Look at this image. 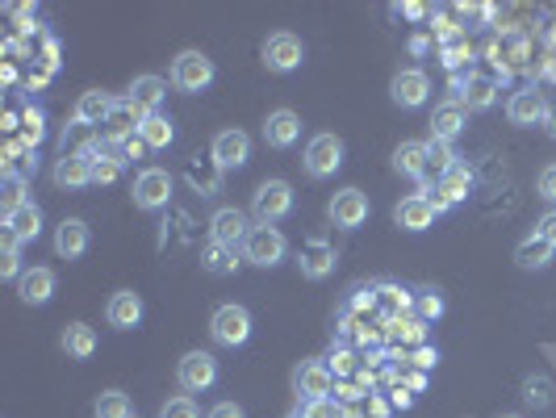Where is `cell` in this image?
Returning a JSON list of instances; mask_svg holds the SVG:
<instances>
[{
    "instance_id": "1",
    "label": "cell",
    "mask_w": 556,
    "mask_h": 418,
    "mask_svg": "<svg viewBox=\"0 0 556 418\" xmlns=\"http://www.w3.org/2000/svg\"><path fill=\"white\" fill-rule=\"evenodd\" d=\"M285 251H289V243L276 226H251V235L243 243V260L256 268H276L285 260Z\"/></svg>"
},
{
    "instance_id": "2",
    "label": "cell",
    "mask_w": 556,
    "mask_h": 418,
    "mask_svg": "<svg viewBox=\"0 0 556 418\" xmlns=\"http://www.w3.org/2000/svg\"><path fill=\"white\" fill-rule=\"evenodd\" d=\"M251 214H256L260 226H272L293 214V189L285 180H264L256 189V201H251Z\"/></svg>"
},
{
    "instance_id": "3",
    "label": "cell",
    "mask_w": 556,
    "mask_h": 418,
    "mask_svg": "<svg viewBox=\"0 0 556 418\" xmlns=\"http://www.w3.org/2000/svg\"><path fill=\"white\" fill-rule=\"evenodd\" d=\"M214 80V59L210 55H201V51H180L176 63H172V84L180 92H201V88H210Z\"/></svg>"
},
{
    "instance_id": "4",
    "label": "cell",
    "mask_w": 556,
    "mask_h": 418,
    "mask_svg": "<svg viewBox=\"0 0 556 418\" xmlns=\"http://www.w3.org/2000/svg\"><path fill=\"white\" fill-rule=\"evenodd\" d=\"M293 389H297L301 402L331 398V393H335V373L327 368V360H301L297 373H293Z\"/></svg>"
},
{
    "instance_id": "5",
    "label": "cell",
    "mask_w": 556,
    "mask_h": 418,
    "mask_svg": "<svg viewBox=\"0 0 556 418\" xmlns=\"http://www.w3.org/2000/svg\"><path fill=\"white\" fill-rule=\"evenodd\" d=\"M343 168V138L335 134H314L310 147H306V172L314 180H327Z\"/></svg>"
},
{
    "instance_id": "6",
    "label": "cell",
    "mask_w": 556,
    "mask_h": 418,
    "mask_svg": "<svg viewBox=\"0 0 556 418\" xmlns=\"http://www.w3.org/2000/svg\"><path fill=\"white\" fill-rule=\"evenodd\" d=\"M176 381H180L184 393H205L218 381V360L210 352H189L176 368Z\"/></svg>"
},
{
    "instance_id": "7",
    "label": "cell",
    "mask_w": 556,
    "mask_h": 418,
    "mask_svg": "<svg viewBox=\"0 0 556 418\" xmlns=\"http://www.w3.org/2000/svg\"><path fill=\"white\" fill-rule=\"evenodd\" d=\"M210 331L222 347H243L251 339V314L243 306H222L214 318H210Z\"/></svg>"
},
{
    "instance_id": "8",
    "label": "cell",
    "mask_w": 556,
    "mask_h": 418,
    "mask_svg": "<svg viewBox=\"0 0 556 418\" xmlns=\"http://www.w3.org/2000/svg\"><path fill=\"white\" fill-rule=\"evenodd\" d=\"M301 59H306V46H301L297 34H268V42H264L268 72H297Z\"/></svg>"
},
{
    "instance_id": "9",
    "label": "cell",
    "mask_w": 556,
    "mask_h": 418,
    "mask_svg": "<svg viewBox=\"0 0 556 418\" xmlns=\"http://www.w3.org/2000/svg\"><path fill=\"white\" fill-rule=\"evenodd\" d=\"M172 201V176L164 168H147L134 180V205L138 209H164Z\"/></svg>"
},
{
    "instance_id": "10",
    "label": "cell",
    "mask_w": 556,
    "mask_h": 418,
    "mask_svg": "<svg viewBox=\"0 0 556 418\" xmlns=\"http://www.w3.org/2000/svg\"><path fill=\"white\" fill-rule=\"evenodd\" d=\"M251 235V222L243 209H218V214L210 218V243H222V247H243Z\"/></svg>"
},
{
    "instance_id": "11",
    "label": "cell",
    "mask_w": 556,
    "mask_h": 418,
    "mask_svg": "<svg viewBox=\"0 0 556 418\" xmlns=\"http://www.w3.org/2000/svg\"><path fill=\"white\" fill-rule=\"evenodd\" d=\"M143 118H147V113L138 109L130 97H126V101H113V113L105 118V134H101V138H105V143H126V138L138 134Z\"/></svg>"
},
{
    "instance_id": "12",
    "label": "cell",
    "mask_w": 556,
    "mask_h": 418,
    "mask_svg": "<svg viewBox=\"0 0 556 418\" xmlns=\"http://www.w3.org/2000/svg\"><path fill=\"white\" fill-rule=\"evenodd\" d=\"M452 88H456V101L465 109H490L498 101V80H490V76H473V72L456 76Z\"/></svg>"
},
{
    "instance_id": "13",
    "label": "cell",
    "mask_w": 556,
    "mask_h": 418,
    "mask_svg": "<svg viewBox=\"0 0 556 418\" xmlns=\"http://www.w3.org/2000/svg\"><path fill=\"white\" fill-rule=\"evenodd\" d=\"M427 92H431V80H427V72H419V67H406V72H398L389 84V97L402 109H419L427 101Z\"/></svg>"
},
{
    "instance_id": "14",
    "label": "cell",
    "mask_w": 556,
    "mask_h": 418,
    "mask_svg": "<svg viewBox=\"0 0 556 418\" xmlns=\"http://www.w3.org/2000/svg\"><path fill=\"white\" fill-rule=\"evenodd\" d=\"M331 222L343 230H356L368 222V197L360 189H343L331 197Z\"/></svg>"
},
{
    "instance_id": "15",
    "label": "cell",
    "mask_w": 556,
    "mask_h": 418,
    "mask_svg": "<svg viewBox=\"0 0 556 418\" xmlns=\"http://www.w3.org/2000/svg\"><path fill=\"white\" fill-rule=\"evenodd\" d=\"M506 118H511L515 126H540V122L548 118V101H544V92H536V88L515 92V97L506 101Z\"/></svg>"
},
{
    "instance_id": "16",
    "label": "cell",
    "mask_w": 556,
    "mask_h": 418,
    "mask_svg": "<svg viewBox=\"0 0 556 418\" xmlns=\"http://www.w3.org/2000/svg\"><path fill=\"white\" fill-rule=\"evenodd\" d=\"M105 318H109V327L113 331H134L138 322H143V297L122 289V293H113L109 297V306H105Z\"/></svg>"
},
{
    "instance_id": "17",
    "label": "cell",
    "mask_w": 556,
    "mask_h": 418,
    "mask_svg": "<svg viewBox=\"0 0 556 418\" xmlns=\"http://www.w3.org/2000/svg\"><path fill=\"white\" fill-rule=\"evenodd\" d=\"M210 155H214L218 168H243L247 159H251V138L243 130H222L214 138V151Z\"/></svg>"
},
{
    "instance_id": "18",
    "label": "cell",
    "mask_w": 556,
    "mask_h": 418,
    "mask_svg": "<svg viewBox=\"0 0 556 418\" xmlns=\"http://www.w3.org/2000/svg\"><path fill=\"white\" fill-rule=\"evenodd\" d=\"M393 222H398L402 230H427L431 222H435V205H431V197L427 193H414V197H406V201H398V209H393Z\"/></svg>"
},
{
    "instance_id": "19",
    "label": "cell",
    "mask_w": 556,
    "mask_h": 418,
    "mask_svg": "<svg viewBox=\"0 0 556 418\" xmlns=\"http://www.w3.org/2000/svg\"><path fill=\"white\" fill-rule=\"evenodd\" d=\"M301 276H310V281H322V276L335 272V247L327 239H310L301 247Z\"/></svg>"
},
{
    "instance_id": "20",
    "label": "cell",
    "mask_w": 556,
    "mask_h": 418,
    "mask_svg": "<svg viewBox=\"0 0 556 418\" xmlns=\"http://www.w3.org/2000/svg\"><path fill=\"white\" fill-rule=\"evenodd\" d=\"M301 138V118L293 109H276L268 113V122H264V143L268 147H293Z\"/></svg>"
},
{
    "instance_id": "21",
    "label": "cell",
    "mask_w": 556,
    "mask_h": 418,
    "mask_svg": "<svg viewBox=\"0 0 556 418\" xmlns=\"http://www.w3.org/2000/svg\"><path fill=\"white\" fill-rule=\"evenodd\" d=\"M55 293V272L51 268H26V276L17 281V297L26 301V306H46Z\"/></svg>"
},
{
    "instance_id": "22",
    "label": "cell",
    "mask_w": 556,
    "mask_h": 418,
    "mask_svg": "<svg viewBox=\"0 0 556 418\" xmlns=\"http://www.w3.org/2000/svg\"><path fill=\"white\" fill-rule=\"evenodd\" d=\"M55 251L63 255V260H80V255L88 251V226L80 218H63L59 230H55Z\"/></svg>"
},
{
    "instance_id": "23",
    "label": "cell",
    "mask_w": 556,
    "mask_h": 418,
    "mask_svg": "<svg viewBox=\"0 0 556 418\" xmlns=\"http://www.w3.org/2000/svg\"><path fill=\"white\" fill-rule=\"evenodd\" d=\"M55 184L59 189H84V184H92V155H63L55 164Z\"/></svg>"
},
{
    "instance_id": "24",
    "label": "cell",
    "mask_w": 556,
    "mask_h": 418,
    "mask_svg": "<svg viewBox=\"0 0 556 418\" xmlns=\"http://www.w3.org/2000/svg\"><path fill=\"white\" fill-rule=\"evenodd\" d=\"M109 113H113V97H109V92H101V88H92V92H84V97L76 101V118L72 122H80V126H105Z\"/></svg>"
},
{
    "instance_id": "25",
    "label": "cell",
    "mask_w": 556,
    "mask_h": 418,
    "mask_svg": "<svg viewBox=\"0 0 556 418\" xmlns=\"http://www.w3.org/2000/svg\"><path fill=\"white\" fill-rule=\"evenodd\" d=\"M460 130H465V105L460 101H448L431 113V138H439V143H452Z\"/></svg>"
},
{
    "instance_id": "26",
    "label": "cell",
    "mask_w": 556,
    "mask_h": 418,
    "mask_svg": "<svg viewBox=\"0 0 556 418\" xmlns=\"http://www.w3.org/2000/svg\"><path fill=\"white\" fill-rule=\"evenodd\" d=\"M5 230L9 235H17L21 243H30L42 235V209L34 201H26L21 209H13V214H5Z\"/></svg>"
},
{
    "instance_id": "27",
    "label": "cell",
    "mask_w": 556,
    "mask_h": 418,
    "mask_svg": "<svg viewBox=\"0 0 556 418\" xmlns=\"http://www.w3.org/2000/svg\"><path fill=\"white\" fill-rule=\"evenodd\" d=\"M414 310V293H406V289H398V285H377V314L385 318V322H398V318H406Z\"/></svg>"
},
{
    "instance_id": "28",
    "label": "cell",
    "mask_w": 556,
    "mask_h": 418,
    "mask_svg": "<svg viewBox=\"0 0 556 418\" xmlns=\"http://www.w3.org/2000/svg\"><path fill=\"white\" fill-rule=\"evenodd\" d=\"M164 97H168V84L159 80V76H138V80L130 84V101L143 109V113H159Z\"/></svg>"
},
{
    "instance_id": "29",
    "label": "cell",
    "mask_w": 556,
    "mask_h": 418,
    "mask_svg": "<svg viewBox=\"0 0 556 418\" xmlns=\"http://www.w3.org/2000/svg\"><path fill=\"white\" fill-rule=\"evenodd\" d=\"M138 138L151 147V151H164L172 138H176V126H172V118L168 113H147L143 118V126H138Z\"/></svg>"
},
{
    "instance_id": "30",
    "label": "cell",
    "mask_w": 556,
    "mask_h": 418,
    "mask_svg": "<svg viewBox=\"0 0 556 418\" xmlns=\"http://www.w3.org/2000/svg\"><path fill=\"white\" fill-rule=\"evenodd\" d=\"M393 172L423 180L427 176V143H402L393 151Z\"/></svg>"
},
{
    "instance_id": "31",
    "label": "cell",
    "mask_w": 556,
    "mask_h": 418,
    "mask_svg": "<svg viewBox=\"0 0 556 418\" xmlns=\"http://www.w3.org/2000/svg\"><path fill=\"white\" fill-rule=\"evenodd\" d=\"M452 168H456V151H452V143H439V138H431V143H427V176H423V189H431V180L448 176Z\"/></svg>"
},
{
    "instance_id": "32",
    "label": "cell",
    "mask_w": 556,
    "mask_h": 418,
    "mask_svg": "<svg viewBox=\"0 0 556 418\" xmlns=\"http://www.w3.org/2000/svg\"><path fill=\"white\" fill-rule=\"evenodd\" d=\"M552 243H544V239H536V235H531V239H523L519 247H515V264L519 268H527V272H536V268H548L552 264Z\"/></svg>"
},
{
    "instance_id": "33",
    "label": "cell",
    "mask_w": 556,
    "mask_h": 418,
    "mask_svg": "<svg viewBox=\"0 0 556 418\" xmlns=\"http://www.w3.org/2000/svg\"><path fill=\"white\" fill-rule=\"evenodd\" d=\"M63 352L76 356V360H88L92 352H97V331L84 327V322H72V327L63 331Z\"/></svg>"
},
{
    "instance_id": "34",
    "label": "cell",
    "mask_w": 556,
    "mask_h": 418,
    "mask_svg": "<svg viewBox=\"0 0 556 418\" xmlns=\"http://www.w3.org/2000/svg\"><path fill=\"white\" fill-rule=\"evenodd\" d=\"M201 268L214 272V276H230V272L239 268V251L222 247V243H210V247H205V255H201Z\"/></svg>"
},
{
    "instance_id": "35",
    "label": "cell",
    "mask_w": 556,
    "mask_h": 418,
    "mask_svg": "<svg viewBox=\"0 0 556 418\" xmlns=\"http://www.w3.org/2000/svg\"><path fill=\"white\" fill-rule=\"evenodd\" d=\"M385 335H389V339H402V343H414V347H423V343H427V322H423V318H414V314H406V318H398V322H385Z\"/></svg>"
},
{
    "instance_id": "36",
    "label": "cell",
    "mask_w": 556,
    "mask_h": 418,
    "mask_svg": "<svg viewBox=\"0 0 556 418\" xmlns=\"http://www.w3.org/2000/svg\"><path fill=\"white\" fill-rule=\"evenodd\" d=\"M97 418H134L130 414V398L122 389H105L97 398Z\"/></svg>"
},
{
    "instance_id": "37",
    "label": "cell",
    "mask_w": 556,
    "mask_h": 418,
    "mask_svg": "<svg viewBox=\"0 0 556 418\" xmlns=\"http://www.w3.org/2000/svg\"><path fill=\"white\" fill-rule=\"evenodd\" d=\"M414 318H423V322L444 318V297H439L435 289H419L414 293Z\"/></svg>"
},
{
    "instance_id": "38",
    "label": "cell",
    "mask_w": 556,
    "mask_h": 418,
    "mask_svg": "<svg viewBox=\"0 0 556 418\" xmlns=\"http://www.w3.org/2000/svg\"><path fill=\"white\" fill-rule=\"evenodd\" d=\"M42 134H46V118H42V109L26 105V109H21V138L38 147V143H42Z\"/></svg>"
},
{
    "instance_id": "39",
    "label": "cell",
    "mask_w": 556,
    "mask_h": 418,
    "mask_svg": "<svg viewBox=\"0 0 556 418\" xmlns=\"http://www.w3.org/2000/svg\"><path fill=\"white\" fill-rule=\"evenodd\" d=\"M327 368L335 373V381H343V377L360 373V360H356V352H352V347H335V352H331V360H327Z\"/></svg>"
},
{
    "instance_id": "40",
    "label": "cell",
    "mask_w": 556,
    "mask_h": 418,
    "mask_svg": "<svg viewBox=\"0 0 556 418\" xmlns=\"http://www.w3.org/2000/svg\"><path fill=\"white\" fill-rule=\"evenodd\" d=\"M465 63H473V46H469V38L444 42V67H448V72H460Z\"/></svg>"
},
{
    "instance_id": "41",
    "label": "cell",
    "mask_w": 556,
    "mask_h": 418,
    "mask_svg": "<svg viewBox=\"0 0 556 418\" xmlns=\"http://www.w3.org/2000/svg\"><path fill=\"white\" fill-rule=\"evenodd\" d=\"M0 205H5V214L26 205V176H5V193H0Z\"/></svg>"
},
{
    "instance_id": "42",
    "label": "cell",
    "mask_w": 556,
    "mask_h": 418,
    "mask_svg": "<svg viewBox=\"0 0 556 418\" xmlns=\"http://www.w3.org/2000/svg\"><path fill=\"white\" fill-rule=\"evenodd\" d=\"M301 414H306V418H347L343 402H335V398H318V402H306V406H301Z\"/></svg>"
},
{
    "instance_id": "43",
    "label": "cell",
    "mask_w": 556,
    "mask_h": 418,
    "mask_svg": "<svg viewBox=\"0 0 556 418\" xmlns=\"http://www.w3.org/2000/svg\"><path fill=\"white\" fill-rule=\"evenodd\" d=\"M523 398H527L531 406H548V402H552V381H548V377H527Z\"/></svg>"
},
{
    "instance_id": "44",
    "label": "cell",
    "mask_w": 556,
    "mask_h": 418,
    "mask_svg": "<svg viewBox=\"0 0 556 418\" xmlns=\"http://www.w3.org/2000/svg\"><path fill=\"white\" fill-rule=\"evenodd\" d=\"M368 310H377V285L356 289V297L347 301V314H368Z\"/></svg>"
},
{
    "instance_id": "45",
    "label": "cell",
    "mask_w": 556,
    "mask_h": 418,
    "mask_svg": "<svg viewBox=\"0 0 556 418\" xmlns=\"http://www.w3.org/2000/svg\"><path fill=\"white\" fill-rule=\"evenodd\" d=\"M159 418H201V414H197V402L193 398H172V402H164Z\"/></svg>"
},
{
    "instance_id": "46",
    "label": "cell",
    "mask_w": 556,
    "mask_h": 418,
    "mask_svg": "<svg viewBox=\"0 0 556 418\" xmlns=\"http://www.w3.org/2000/svg\"><path fill=\"white\" fill-rule=\"evenodd\" d=\"M335 402H343V406H352V402H360V398H368V393L360 389V385H352V381H335V393H331Z\"/></svg>"
},
{
    "instance_id": "47",
    "label": "cell",
    "mask_w": 556,
    "mask_h": 418,
    "mask_svg": "<svg viewBox=\"0 0 556 418\" xmlns=\"http://www.w3.org/2000/svg\"><path fill=\"white\" fill-rule=\"evenodd\" d=\"M410 364L419 368V373H431V368L439 364V352H435V347H427V343H423V347H414V356H410Z\"/></svg>"
},
{
    "instance_id": "48",
    "label": "cell",
    "mask_w": 556,
    "mask_h": 418,
    "mask_svg": "<svg viewBox=\"0 0 556 418\" xmlns=\"http://www.w3.org/2000/svg\"><path fill=\"white\" fill-rule=\"evenodd\" d=\"M0 276H5V281H21V276H26V272H21V255L17 251L0 255Z\"/></svg>"
},
{
    "instance_id": "49",
    "label": "cell",
    "mask_w": 556,
    "mask_h": 418,
    "mask_svg": "<svg viewBox=\"0 0 556 418\" xmlns=\"http://www.w3.org/2000/svg\"><path fill=\"white\" fill-rule=\"evenodd\" d=\"M536 239H544V243L556 247V209H548V214L536 222Z\"/></svg>"
},
{
    "instance_id": "50",
    "label": "cell",
    "mask_w": 556,
    "mask_h": 418,
    "mask_svg": "<svg viewBox=\"0 0 556 418\" xmlns=\"http://www.w3.org/2000/svg\"><path fill=\"white\" fill-rule=\"evenodd\" d=\"M389 406H393V410H410V406H414V393H410L406 385H393V389H389Z\"/></svg>"
},
{
    "instance_id": "51",
    "label": "cell",
    "mask_w": 556,
    "mask_h": 418,
    "mask_svg": "<svg viewBox=\"0 0 556 418\" xmlns=\"http://www.w3.org/2000/svg\"><path fill=\"white\" fill-rule=\"evenodd\" d=\"M540 197H544V201H556V164H548V168L540 172Z\"/></svg>"
},
{
    "instance_id": "52",
    "label": "cell",
    "mask_w": 556,
    "mask_h": 418,
    "mask_svg": "<svg viewBox=\"0 0 556 418\" xmlns=\"http://www.w3.org/2000/svg\"><path fill=\"white\" fill-rule=\"evenodd\" d=\"M402 385H406L410 393H423V389H427V373H419V368H410V373L402 377Z\"/></svg>"
},
{
    "instance_id": "53",
    "label": "cell",
    "mask_w": 556,
    "mask_h": 418,
    "mask_svg": "<svg viewBox=\"0 0 556 418\" xmlns=\"http://www.w3.org/2000/svg\"><path fill=\"white\" fill-rule=\"evenodd\" d=\"M205 418H243V410L235 406V402H218L210 414H205Z\"/></svg>"
},
{
    "instance_id": "54",
    "label": "cell",
    "mask_w": 556,
    "mask_h": 418,
    "mask_svg": "<svg viewBox=\"0 0 556 418\" xmlns=\"http://www.w3.org/2000/svg\"><path fill=\"white\" fill-rule=\"evenodd\" d=\"M368 410H373V418H389V410H393V406H389L385 398H377V393H373V398H368Z\"/></svg>"
},
{
    "instance_id": "55",
    "label": "cell",
    "mask_w": 556,
    "mask_h": 418,
    "mask_svg": "<svg viewBox=\"0 0 556 418\" xmlns=\"http://www.w3.org/2000/svg\"><path fill=\"white\" fill-rule=\"evenodd\" d=\"M402 13H406L410 21H419V17H427V5H402Z\"/></svg>"
},
{
    "instance_id": "56",
    "label": "cell",
    "mask_w": 556,
    "mask_h": 418,
    "mask_svg": "<svg viewBox=\"0 0 556 418\" xmlns=\"http://www.w3.org/2000/svg\"><path fill=\"white\" fill-rule=\"evenodd\" d=\"M0 126H5L9 134H13V130H21V113H5V122H0Z\"/></svg>"
},
{
    "instance_id": "57",
    "label": "cell",
    "mask_w": 556,
    "mask_h": 418,
    "mask_svg": "<svg viewBox=\"0 0 556 418\" xmlns=\"http://www.w3.org/2000/svg\"><path fill=\"white\" fill-rule=\"evenodd\" d=\"M427 46H431V38H423V34H419V38H414V42H410V51H414V55H423V51H427Z\"/></svg>"
},
{
    "instance_id": "58",
    "label": "cell",
    "mask_w": 556,
    "mask_h": 418,
    "mask_svg": "<svg viewBox=\"0 0 556 418\" xmlns=\"http://www.w3.org/2000/svg\"><path fill=\"white\" fill-rule=\"evenodd\" d=\"M347 418H360V414H347Z\"/></svg>"
},
{
    "instance_id": "59",
    "label": "cell",
    "mask_w": 556,
    "mask_h": 418,
    "mask_svg": "<svg viewBox=\"0 0 556 418\" xmlns=\"http://www.w3.org/2000/svg\"><path fill=\"white\" fill-rule=\"evenodd\" d=\"M293 418H306V414H293Z\"/></svg>"
},
{
    "instance_id": "60",
    "label": "cell",
    "mask_w": 556,
    "mask_h": 418,
    "mask_svg": "<svg viewBox=\"0 0 556 418\" xmlns=\"http://www.w3.org/2000/svg\"><path fill=\"white\" fill-rule=\"evenodd\" d=\"M506 418H519V414H506Z\"/></svg>"
}]
</instances>
